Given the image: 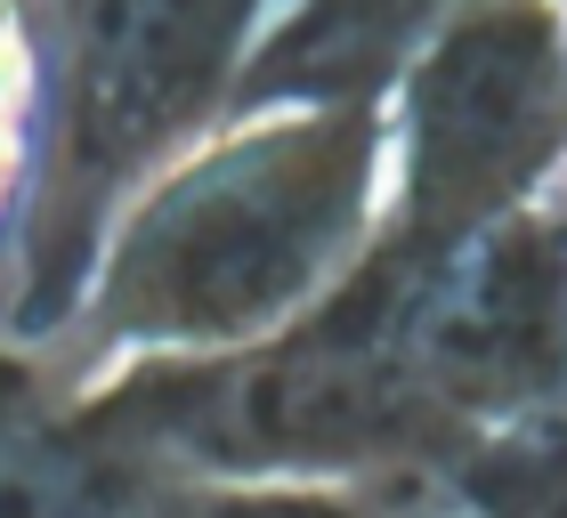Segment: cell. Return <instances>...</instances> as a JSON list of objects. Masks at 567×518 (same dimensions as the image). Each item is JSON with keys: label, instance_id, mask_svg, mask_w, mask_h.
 I'll return each mask as SVG.
<instances>
[{"label": "cell", "instance_id": "1", "mask_svg": "<svg viewBox=\"0 0 567 518\" xmlns=\"http://www.w3.org/2000/svg\"><path fill=\"white\" fill-rule=\"evenodd\" d=\"M381 236V106H236L171 154L97 236L65 373L227 356L300 324Z\"/></svg>", "mask_w": 567, "mask_h": 518}, {"label": "cell", "instance_id": "4", "mask_svg": "<svg viewBox=\"0 0 567 518\" xmlns=\"http://www.w3.org/2000/svg\"><path fill=\"white\" fill-rule=\"evenodd\" d=\"M390 341L422 413L462 462V510L486 462L527 446L567 405V187L430 259L365 251Z\"/></svg>", "mask_w": 567, "mask_h": 518}, {"label": "cell", "instance_id": "5", "mask_svg": "<svg viewBox=\"0 0 567 518\" xmlns=\"http://www.w3.org/2000/svg\"><path fill=\"white\" fill-rule=\"evenodd\" d=\"M49 146V17L41 0H0V292H9L24 219Z\"/></svg>", "mask_w": 567, "mask_h": 518}, {"label": "cell", "instance_id": "7", "mask_svg": "<svg viewBox=\"0 0 567 518\" xmlns=\"http://www.w3.org/2000/svg\"><path fill=\"white\" fill-rule=\"evenodd\" d=\"M471 518H567V405L527 446L486 462L471 486Z\"/></svg>", "mask_w": 567, "mask_h": 518}, {"label": "cell", "instance_id": "8", "mask_svg": "<svg viewBox=\"0 0 567 518\" xmlns=\"http://www.w3.org/2000/svg\"><path fill=\"white\" fill-rule=\"evenodd\" d=\"M373 9H390V17L405 24V33H430V24H414V17H446L454 0H373Z\"/></svg>", "mask_w": 567, "mask_h": 518}, {"label": "cell", "instance_id": "2", "mask_svg": "<svg viewBox=\"0 0 567 518\" xmlns=\"http://www.w3.org/2000/svg\"><path fill=\"white\" fill-rule=\"evenodd\" d=\"M49 17V146L0 332L49 349L73 324L106 219L171 154L236 114L244 65L276 0H41Z\"/></svg>", "mask_w": 567, "mask_h": 518}, {"label": "cell", "instance_id": "6", "mask_svg": "<svg viewBox=\"0 0 567 518\" xmlns=\"http://www.w3.org/2000/svg\"><path fill=\"white\" fill-rule=\"evenodd\" d=\"M146 518H462V510L349 495V486H171Z\"/></svg>", "mask_w": 567, "mask_h": 518}, {"label": "cell", "instance_id": "9", "mask_svg": "<svg viewBox=\"0 0 567 518\" xmlns=\"http://www.w3.org/2000/svg\"><path fill=\"white\" fill-rule=\"evenodd\" d=\"M559 9H567V0H559Z\"/></svg>", "mask_w": 567, "mask_h": 518}, {"label": "cell", "instance_id": "3", "mask_svg": "<svg viewBox=\"0 0 567 518\" xmlns=\"http://www.w3.org/2000/svg\"><path fill=\"white\" fill-rule=\"evenodd\" d=\"M567 187V9L454 0L381 90V236L430 259Z\"/></svg>", "mask_w": 567, "mask_h": 518}]
</instances>
